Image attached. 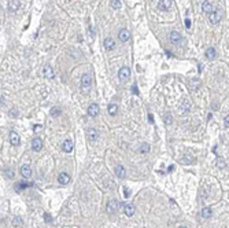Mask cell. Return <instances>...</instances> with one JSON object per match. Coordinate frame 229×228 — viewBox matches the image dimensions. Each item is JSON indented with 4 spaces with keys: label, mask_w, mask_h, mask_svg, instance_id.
<instances>
[{
    "label": "cell",
    "mask_w": 229,
    "mask_h": 228,
    "mask_svg": "<svg viewBox=\"0 0 229 228\" xmlns=\"http://www.w3.org/2000/svg\"><path fill=\"white\" fill-rule=\"evenodd\" d=\"M181 40H182V37H181V34H180L178 32L173 30L172 33H170V41H172L173 44H178Z\"/></svg>",
    "instance_id": "7c38bea8"
},
{
    "label": "cell",
    "mask_w": 229,
    "mask_h": 228,
    "mask_svg": "<svg viewBox=\"0 0 229 228\" xmlns=\"http://www.w3.org/2000/svg\"><path fill=\"white\" fill-rule=\"evenodd\" d=\"M10 142H11V144L13 146H18L19 144V135L16 133V132H14V131H11L10 132Z\"/></svg>",
    "instance_id": "5bb4252c"
},
{
    "label": "cell",
    "mask_w": 229,
    "mask_h": 228,
    "mask_svg": "<svg viewBox=\"0 0 229 228\" xmlns=\"http://www.w3.org/2000/svg\"><path fill=\"white\" fill-rule=\"evenodd\" d=\"M92 85V76L89 73H85L81 79V88L82 89H88L89 87Z\"/></svg>",
    "instance_id": "6da1fadb"
},
{
    "label": "cell",
    "mask_w": 229,
    "mask_h": 228,
    "mask_svg": "<svg viewBox=\"0 0 229 228\" xmlns=\"http://www.w3.org/2000/svg\"><path fill=\"white\" fill-rule=\"evenodd\" d=\"M110 4L113 8L118 10V8H121V0H110Z\"/></svg>",
    "instance_id": "4316f807"
},
{
    "label": "cell",
    "mask_w": 229,
    "mask_h": 228,
    "mask_svg": "<svg viewBox=\"0 0 229 228\" xmlns=\"http://www.w3.org/2000/svg\"><path fill=\"white\" fill-rule=\"evenodd\" d=\"M129 77H130V69L126 67V66L122 67V69L118 71V79L121 80V81H126Z\"/></svg>",
    "instance_id": "3957f363"
},
{
    "label": "cell",
    "mask_w": 229,
    "mask_h": 228,
    "mask_svg": "<svg viewBox=\"0 0 229 228\" xmlns=\"http://www.w3.org/2000/svg\"><path fill=\"white\" fill-rule=\"evenodd\" d=\"M150 151V144H147V143H143L141 147H140V153H148Z\"/></svg>",
    "instance_id": "83f0119b"
},
{
    "label": "cell",
    "mask_w": 229,
    "mask_h": 228,
    "mask_svg": "<svg viewBox=\"0 0 229 228\" xmlns=\"http://www.w3.org/2000/svg\"><path fill=\"white\" fill-rule=\"evenodd\" d=\"M209 19H210V22L213 25H215L221 21V17H220V14H218L217 11H211V13L209 14Z\"/></svg>",
    "instance_id": "9c48e42d"
},
{
    "label": "cell",
    "mask_w": 229,
    "mask_h": 228,
    "mask_svg": "<svg viewBox=\"0 0 229 228\" xmlns=\"http://www.w3.org/2000/svg\"><path fill=\"white\" fill-rule=\"evenodd\" d=\"M173 171H174V165H170L167 168V172H173Z\"/></svg>",
    "instance_id": "836d02e7"
},
{
    "label": "cell",
    "mask_w": 229,
    "mask_h": 228,
    "mask_svg": "<svg viewBox=\"0 0 229 228\" xmlns=\"http://www.w3.org/2000/svg\"><path fill=\"white\" fill-rule=\"evenodd\" d=\"M200 216H202L203 219H210V217L213 216V212H211L210 208H203L202 212H200Z\"/></svg>",
    "instance_id": "ffe728a7"
},
{
    "label": "cell",
    "mask_w": 229,
    "mask_h": 228,
    "mask_svg": "<svg viewBox=\"0 0 229 228\" xmlns=\"http://www.w3.org/2000/svg\"><path fill=\"white\" fill-rule=\"evenodd\" d=\"M180 228H188V227H184V225H182V227H180Z\"/></svg>",
    "instance_id": "74e56055"
},
{
    "label": "cell",
    "mask_w": 229,
    "mask_h": 228,
    "mask_svg": "<svg viewBox=\"0 0 229 228\" xmlns=\"http://www.w3.org/2000/svg\"><path fill=\"white\" fill-rule=\"evenodd\" d=\"M62 150H63L64 153H71V150H73V142H71L70 139H66L63 142V144H62Z\"/></svg>",
    "instance_id": "2e32d148"
},
{
    "label": "cell",
    "mask_w": 229,
    "mask_h": 228,
    "mask_svg": "<svg viewBox=\"0 0 229 228\" xmlns=\"http://www.w3.org/2000/svg\"><path fill=\"white\" fill-rule=\"evenodd\" d=\"M124 210H125V214H126L128 217H132V216L134 214V206L132 204H125Z\"/></svg>",
    "instance_id": "e0dca14e"
},
{
    "label": "cell",
    "mask_w": 229,
    "mask_h": 228,
    "mask_svg": "<svg viewBox=\"0 0 229 228\" xmlns=\"http://www.w3.org/2000/svg\"><path fill=\"white\" fill-rule=\"evenodd\" d=\"M133 92H134V94H136V95L139 94V92H137V88H136V85H133Z\"/></svg>",
    "instance_id": "8d00e7d4"
},
{
    "label": "cell",
    "mask_w": 229,
    "mask_h": 228,
    "mask_svg": "<svg viewBox=\"0 0 229 228\" xmlns=\"http://www.w3.org/2000/svg\"><path fill=\"white\" fill-rule=\"evenodd\" d=\"M44 217H45V221H47V223H51V221H52V219H51V217H49L48 214H45Z\"/></svg>",
    "instance_id": "d6a6232c"
},
{
    "label": "cell",
    "mask_w": 229,
    "mask_h": 228,
    "mask_svg": "<svg viewBox=\"0 0 229 228\" xmlns=\"http://www.w3.org/2000/svg\"><path fill=\"white\" fill-rule=\"evenodd\" d=\"M205 54L207 56V59H214L215 58V48H207Z\"/></svg>",
    "instance_id": "7402d4cb"
},
{
    "label": "cell",
    "mask_w": 229,
    "mask_h": 228,
    "mask_svg": "<svg viewBox=\"0 0 229 228\" xmlns=\"http://www.w3.org/2000/svg\"><path fill=\"white\" fill-rule=\"evenodd\" d=\"M88 139L91 142H96L99 139V131L95 129V128H89L88 129Z\"/></svg>",
    "instance_id": "277c9868"
},
{
    "label": "cell",
    "mask_w": 229,
    "mask_h": 228,
    "mask_svg": "<svg viewBox=\"0 0 229 228\" xmlns=\"http://www.w3.org/2000/svg\"><path fill=\"white\" fill-rule=\"evenodd\" d=\"M225 126H226V129L229 128V117L226 116V118H225Z\"/></svg>",
    "instance_id": "1f68e13d"
},
{
    "label": "cell",
    "mask_w": 229,
    "mask_h": 228,
    "mask_svg": "<svg viewBox=\"0 0 229 228\" xmlns=\"http://www.w3.org/2000/svg\"><path fill=\"white\" fill-rule=\"evenodd\" d=\"M118 37L122 43H126L128 40L130 39V32L128 30V29H121L118 33Z\"/></svg>",
    "instance_id": "8992f818"
},
{
    "label": "cell",
    "mask_w": 229,
    "mask_h": 228,
    "mask_svg": "<svg viewBox=\"0 0 229 228\" xmlns=\"http://www.w3.org/2000/svg\"><path fill=\"white\" fill-rule=\"evenodd\" d=\"M118 209H119V202L118 201H115V199L110 201V202L107 204V206H106V212L107 213H115Z\"/></svg>",
    "instance_id": "7a4b0ae2"
},
{
    "label": "cell",
    "mask_w": 229,
    "mask_h": 228,
    "mask_svg": "<svg viewBox=\"0 0 229 228\" xmlns=\"http://www.w3.org/2000/svg\"><path fill=\"white\" fill-rule=\"evenodd\" d=\"M124 195H125V198L130 197V190H128L126 187H125V188H124Z\"/></svg>",
    "instance_id": "f546056e"
},
{
    "label": "cell",
    "mask_w": 229,
    "mask_h": 228,
    "mask_svg": "<svg viewBox=\"0 0 229 228\" xmlns=\"http://www.w3.org/2000/svg\"><path fill=\"white\" fill-rule=\"evenodd\" d=\"M185 26H187L188 29H190V28H191V21H190V19H188V18L185 19Z\"/></svg>",
    "instance_id": "4dcf8cb0"
},
{
    "label": "cell",
    "mask_w": 229,
    "mask_h": 228,
    "mask_svg": "<svg viewBox=\"0 0 229 228\" xmlns=\"http://www.w3.org/2000/svg\"><path fill=\"white\" fill-rule=\"evenodd\" d=\"M117 111H118V106H117V104H109V114L115 116Z\"/></svg>",
    "instance_id": "cb8c5ba5"
},
{
    "label": "cell",
    "mask_w": 229,
    "mask_h": 228,
    "mask_svg": "<svg viewBox=\"0 0 229 228\" xmlns=\"http://www.w3.org/2000/svg\"><path fill=\"white\" fill-rule=\"evenodd\" d=\"M62 114V110L59 109V107H51V116L52 117H58V116H61Z\"/></svg>",
    "instance_id": "d4e9b609"
},
{
    "label": "cell",
    "mask_w": 229,
    "mask_h": 228,
    "mask_svg": "<svg viewBox=\"0 0 229 228\" xmlns=\"http://www.w3.org/2000/svg\"><path fill=\"white\" fill-rule=\"evenodd\" d=\"M148 120H150L151 122H154V117H152V114H150V116H148Z\"/></svg>",
    "instance_id": "d590c367"
},
{
    "label": "cell",
    "mask_w": 229,
    "mask_h": 228,
    "mask_svg": "<svg viewBox=\"0 0 229 228\" xmlns=\"http://www.w3.org/2000/svg\"><path fill=\"white\" fill-rule=\"evenodd\" d=\"M190 109H191V103H190V100H188V99H185V100H184V103L181 104V110L184 111V113H187V111H190Z\"/></svg>",
    "instance_id": "603a6c76"
},
{
    "label": "cell",
    "mask_w": 229,
    "mask_h": 228,
    "mask_svg": "<svg viewBox=\"0 0 229 228\" xmlns=\"http://www.w3.org/2000/svg\"><path fill=\"white\" fill-rule=\"evenodd\" d=\"M22 219H19V217H14L13 219V225L14 227H22Z\"/></svg>",
    "instance_id": "484cf974"
},
{
    "label": "cell",
    "mask_w": 229,
    "mask_h": 228,
    "mask_svg": "<svg viewBox=\"0 0 229 228\" xmlns=\"http://www.w3.org/2000/svg\"><path fill=\"white\" fill-rule=\"evenodd\" d=\"M44 76H45V79H48V80L55 79V71L52 70V67H51L49 65H47V66L44 67Z\"/></svg>",
    "instance_id": "ba28073f"
},
{
    "label": "cell",
    "mask_w": 229,
    "mask_h": 228,
    "mask_svg": "<svg viewBox=\"0 0 229 228\" xmlns=\"http://www.w3.org/2000/svg\"><path fill=\"white\" fill-rule=\"evenodd\" d=\"M21 174L24 176L25 179H29V177L32 176V169H30V166L22 165V168H21Z\"/></svg>",
    "instance_id": "9a60e30c"
},
{
    "label": "cell",
    "mask_w": 229,
    "mask_h": 228,
    "mask_svg": "<svg viewBox=\"0 0 229 228\" xmlns=\"http://www.w3.org/2000/svg\"><path fill=\"white\" fill-rule=\"evenodd\" d=\"M163 120H165V124H167V125H170V124L173 122V117H172V114H166L165 117H163Z\"/></svg>",
    "instance_id": "f1b7e54d"
},
{
    "label": "cell",
    "mask_w": 229,
    "mask_h": 228,
    "mask_svg": "<svg viewBox=\"0 0 229 228\" xmlns=\"http://www.w3.org/2000/svg\"><path fill=\"white\" fill-rule=\"evenodd\" d=\"M202 10H203L205 13H207V14H210V13L213 11V4H211L210 1H205V3L202 4Z\"/></svg>",
    "instance_id": "44dd1931"
},
{
    "label": "cell",
    "mask_w": 229,
    "mask_h": 228,
    "mask_svg": "<svg viewBox=\"0 0 229 228\" xmlns=\"http://www.w3.org/2000/svg\"><path fill=\"white\" fill-rule=\"evenodd\" d=\"M39 129H41V125H36V126H34V132H37Z\"/></svg>",
    "instance_id": "e575fe53"
},
{
    "label": "cell",
    "mask_w": 229,
    "mask_h": 228,
    "mask_svg": "<svg viewBox=\"0 0 229 228\" xmlns=\"http://www.w3.org/2000/svg\"><path fill=\"white\" fill-rule=\"evenodd\" d=\"M99 113H100V107H99V104H96V103H92V104L88 107V114L92 116V117H96Z\"/></svg>",
    "instance_id": "5b68a950"
},
{
    "label": "cell",
    "mask_w": 229,
    "mask_h": 228,
    "mask_svg": "<svg viewBox=\"0 0 229 228\" xmlns=\"http://www.w3.org/2000/svg\"><path fill=\"white\" fill-rule=\"evenodd\" d=\"M58 181L61 183V184H63V186H66V184H69L70 183V176L67 174V173L62 172L59 176H58Z\"/></svg>",
    "instance_id": "30bf717a"
},
{
    "label": "cell",
    "mask_w": 229,
    "mask_h": 228,
    "mask_svg": "<svg viewBox=\"0 0 229 228\" xmlns=\"http://www.w3.org/2000/svg\"><path fill=\"white\" fill-rule=\"evenodd\" d=\"M170 7H172V1L170 0H159L158 8L161 11H167Z\"/></svg>",
    "instance_id": "52a82bcc"
},
{
    "label": "cell",
    "mask_w": 229,
    "mask_h": 228,
    "mask_svg": "<svg viewBox=\"0 0 229 228\" xmlns=\"http://www.w3.org/2000/svg\"><path fill=\"white\" fill-rule=\"evenodd\" d=\"M19 0H10V3H8V10L10 11H13V13H15L16 10L19 8Z\"/></svg>",
    "instance_id": "ac0fdd59"
},
{
    "label": "cell",
    "mask_w": 229,
    "mask_h": 228,
    "mask_svg": "<svg viewBox=\"0 0 229 228\" xmlns=\"http://www.w3.org/2000/svg\"><path fill=\"white\" fill-rule=\"evenodd\" d=\"M115 174H117V177L118 179H125V176H126V171H125V168L122 165H117L115 166Z\"/></svg>",
    "instance_id": "8fae6325"
},
{
    "label": "cell",
    "mask_w": 229,
    "mask_h": 228,
    "mask_svg": "<svg viewBox=\"0 0 229 228\" xmlns=\"http://www.w3.org/2000/svg\"><path fill=\"white\" fill-rule=\"evenodd\" d=\"M103 44H104V48L106 50H113V48L115 47V41H114V39H111V37H107V39L103 41Z\"/></svg>",
    "instance_id": "d6986e66"
},
{
    "label": "cell",
    "mask_w": 229,
    "mask_h": 228,
    "mask_svg": "<svg viewBox=\"0 0 229 228\" xmlns=\"http://www.w3.org/2000/svg\"><path fill=\"white\" fill-rule=\"evenodd\" d=\"M32 149L34 151H40V150L43 149V142H41L40 137H34L32 140Z\"/></svg>",
    "instance_id": "4fadbf2b"
}]
</instances>
